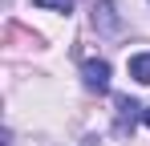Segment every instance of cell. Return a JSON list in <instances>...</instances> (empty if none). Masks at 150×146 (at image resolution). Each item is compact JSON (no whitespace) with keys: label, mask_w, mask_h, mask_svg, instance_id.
<instances>
[{"label":"cell","mask_w":150,"mask_h":146,"mask_svg":"<svg viewBox=\"0 0 150 146\" xmlns=\"http://www.w3.org/2000/svg\"><path fill=\"white\" fill-rule=\"evenodd\" d=\"M114 106H118V126H114V130H118V134H130L134 122H138V110H142V106H138L134 97H118Z\"/></svg>","instance_id":"7a4b0ae2"},{"label":"cell","mask_w":150,"mask_h":146,"mask_svg":"<svg viewBox=\"0 0 150 146\" xmlns=\"http://www.w3.org/2000/svg\"><path fill=\"white\" fill-rule=\"evenodd\" d=\"M142 122H146V126H150V110H142Z\"/></svg>","instance_id":"8992f818"},{"label":"cell","mask_w":150,"mask_h":146,"mask_svg":"<svg viewBox=\"0 0 150 146\" xmlns=\"http://www.w3.org/2000/svg\"><path fill=\"white\" fill-rule=\"evenodd\" d=\"M81 81H85V89H93V94H105L110 89V61H81Z\"/></svg>","instance_id":"6da1fadb"},{"label":"cell","mask_w":150,"mask_h":146,"mask_svg":"<svg viewBox=\"0 0 150 146\" xmlns=\"http://www.w3.org/2000/svg\"><path fill=\"white\" fill-rule=\"evenodd\" d=\"M130 77L142 81V85H150V53H134L130 57Z\"/></svg>","instance_id":"277c9868"},{"label":"cell","mask_w":150,"mask_h":146,"mask_svg":"<svg viewBox=\"0 0 150 146\" xmlns=\"http://www.w3.org/2000/svg\"><path fill=\"white\" fill-rule=\"evenodd\" d=\"M37 8H53V12H73V0H33Z\"/></svg>","instance_id":"5b68a950"},{"label":"cell","mask_w":150,"mask_h":146,"mask_svg":"<svg viewBox=\"0 0 150 146\" xmlns=\"http://www.w3.org/2000/svg\"><path fill=\"white\" fill-rule=\"evenodd\" d=\"M118 4L114 0H98V12H93V24H98V33H118L122 21H118V12H114Z\"/></svg>","instance_id":"3957f363"}]
</instances>
